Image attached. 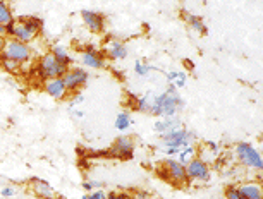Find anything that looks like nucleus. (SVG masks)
Instances as JSON below:
<instances>
[{"label":"nucleus","instance_id":"obj_1","mask_svg":"<svg viewBox=\"0 0 263 199\" xmlns=\"http://www.w3.org/2000/svg\"><path fill=\"white\" fill-rule=\"evenodd\" d=\"M182 108H184V99L179 96L177 88L171 83L165 91L153 96L150 113L155 117H176L177 112Z\"/></svg>","mask_w":263,"mask_h":199},{"label":"nucleus","instance_id":"obj_2","mask_svg":"<svg viewBox=\"0 0 263 199\" xmlns=\"http://www.w3.org/2000/svg\"><path fill=\"white\" fill-rule=\"evenodd\" d=\"M42 29H43V19H40L36 16H23L14 21L12 38L29 45L38 38V34L42 33Z\"/></svg>","mask_w":263,"mask_h":199},{"label":"nucleus","instance_id":"obj_3","mask_svg":"<svg viewBox=\"0 0 263 199\" xmlns=\"http://www.w3.org/2000/svg\"><path fill=\"white\" fill-rule=\"evenodd\" d=\"M67 69L69 67L62 66L50 52H47L40 57V61L36 62V67H34V72H36V76L42 79V81H47V79L62 77L64 74L67 72Z\"/></svg>","mask_w":263,"mask_h":199},{"label":"nucleus","instance_id":"obj_4","mask_svg":"<svg viewBox=\"0 0 263 199\" xmlns=\"http://www.w3.org/2000/svg\"><path fill=\"white\" fill-rule=\"evenodd\" d=\"M236 158L239 160L241 165H245L251 170H256V172H261L263 168V160H261V155L260 151L253 146L250 143H237L236 144Z\"/></svg>","mask_w":263,"mask_h":199},{"label":"nucleus","instance_id":"obj_5","mask_svg":"<svg viewBox=\"0 0 263 199\" xmlns=\"http://www.w3.org/2000/svg\"><path fill=\"white\" fill-rule=\"evenodd\" d=\"M158 175H160L163 181L172 182L174 186H184V184L190 182L186 175V167L181 165V163L177 160H174V158H167V160L162 163L160 170H158Z\"/></svg>","mask_w":263,"mask_h":199},{"label":"nucleus","instance_id":"obj_6","mask_svg":"<svg viewBox=\"0 0 263 199\" xmlns=\"http://www.w3.org/2000/svg\"><path fill=\"white\" fill-rule=\"evenodd\" d=\"M4 55L12 58V61H16L17 64H28L31 61L33 57V50L29 47L28 43H23L19 42L16 38H7V45H6V50H4Z\"/></svg>","mask_w":263,"mask_h":199},{"label":"nucleus","instance_id":"obj_7","mask_svg":"<svg viewBox=\"0 0 263 199\" xmlns=\"http://www.w3.org/2000/svg\"><path fill=\"white\" fill-rule=\"evenodd\" d=\"M195 139V132L187 131L186 127H176L172 131H168L167 134L162 136V146L163 148H186L187 144H191V141Z\"/></svg>","mask_w":263,"mask_h":199},{"label":"nucleus","instance_id":"obj_8","mask_svg":"<svg viewBox=\"0 0 263 199\" xmlns=\"http://www.w3.org/2000/svg\"><path fill=\"white\" fill-rule=\"evenodd\" d=\"M66 88L69 89V93H78L79 89H83L88 84L90 79V72L84 67H69L67 72L62 76Z\"/></svg>","mask_w":263,"mask_h":199},{"label":"nucleus","instance_id":"obj_9","mask_svg":"<svg viewBox=\"0 0 263 199\" xmlns=\"http://www.w3.org/2000/svg\"><path fill=\"white\" fill-rule=\"evenodd\" d=\"M135 139L131 136H121L117 137L114 144L108 149L112 158H119V160H131L135 156Z\"/></svg>","mask_w":263,"mask_h":199},{"label":"nucleus","instance_id":"obj_10","mask_svg":"<svg viewBox=\"0 0 263 199\" xmlns=\"http://www.w3.org/2000/svg\"><path fill=\"white\" fill-rule=\"evenodd\" d=\"M186 175H187V181L208 182V181H210V175H212L210 165H208V163H205L203 160H200L198 156H195L193 160L187 162V165H186Z\"/></svg>","mask_w":263,"mask_h":199},{"label":"nucleus","instance_id":"obj_11","mask_svg":"<svg viewBox=\"0 0 263 199\" xmlns=\"http://www.w3.org/2000/svg\"><path fill=\"white\" fill-rule=\"evenodd\" d=\"M81 64L86 69H103L105 67V53L100 52V50H97L93 45H90V47H86L81 52Z\"/></svg>","mask_w":263,"mask_h":199},{"label":"nucleus","instance_id":"obj_12","mask_svg":"<svg viewBox=\"0 0 263 199\" xmlns=\"http://www.w3.org/2000/svg\"><path fill=\"white\" fill-rule=\"evenodd\" d=\"M81 17H83V23L93 34H100L105 31V16L102 12H97V11H88L84 9L81 11Z\"/></svg>","mask_w":263,"mask_h":199},{"label":"nucleus","instance_id":"obj_13","mask_svg":"<svg viewBox=\"0 0 263 199\" xmlns=\"http://www.w3.org/2000/svg\"><path fill=\"white\" fill-rule=\"evenodd\" d=\"M43 89L48 96H52L53 99H66L69 93V89L66 88V83H64L62 77H55V79H47L43 81Z\"/></svg>","mask_w":263,"mask_h":199},{"label":"nucleus","instance_id":"obj_14","mask_svg":"<svg viewBox=\"0 0 263 199\" xmlns=\"http://www.w3.org/2000/svg\"><path fill=\"white\" fill-rule=\"evenodd\" d=\"M31 189L34 192V196L40 199H53L55 197V192H53L52 186L43 178H33L31 181Z\"/></svg>","mask_w":263,"mask_h":199},{"label":"nucleus","instance_id":"obj_15","mask_svg":"<svg viewBox=\"0 0 263 199\" xmlns=\"http://www.w3.org/2000/svg\"><path fill=\"white\" fill-rule=\"evenodd\" d=\"M237 189H239V192L242 194L245 199H263V191H261L260 182H246V184L237 186Z\"/></svg>","mask_w":263,"mask_h":199},{"label":"nucleus","instance_id":"obj_16","mask_svg":"<svg viewBox=\"0 0 263 199\" xmlns=\"http://www.w3.org/2000/svg\"><path fill=\"white\" fill-rule=\"evenodd\" d=\"M107 57L112 58V61H124L127 57V48L126 45L119 39H114L112 43H108L107 48Z\"/></svg>","mask_w":263,"mask_h":199},{"label":"nucleus","instance_id":"obj_17","mask_svg":"<svg viewBox=\"0 0 263 199\" xmlns=\"http://www.w3.org/2000/svg\"><path fill=\"white\" fill-rule=\"evenodd\" d=\"M179 118L177 117H162L160 121L155 122V126H153V131L158 132L160 136H163V134H167L168 131H172V129L179 127Z\"/></svg>","mask_w":263,"mask_h":199},{"label":"nucleus","instance_id":"obj_18","mask_svg":"<svg viewBox=\"0 0 263 199\" xmlns=\"http://www.w3.org/2000/svg\"><path fill=\"white\" fill-rule=\"evenodd\" d=\"M50 53L53 57L57 58L59 62L62 64V66H66V67H72V64H74V58L69 55V52H67V48L66 47H62V45H53L52 50H50Z\"/></svg>","mask_w":263,"mask_h":199},{"label":"nucleus","instance_id":"obj_19","mask_svg":"<svg viewBox=\"0 0 263 199\" xmlns=\"http://www.w3.org/2000/svg\"><path fill=\"white\" fill-rule=\"evenodd\" d=\"M0 69H4V71L12 74V76H19L23 66L21 64H17L16 61H12V58L6 57L4 53H0Z\"/></svg>","mask_w":263,"mask_h":199},{"label":"nucleus","instance_id":"obj_20","mask_svg":"<svg viewBox=\"0 0 263 199\" xmlns=\"http://www.w3.org/2000/svg\"><path fill=\"white\" fill-rule=\"evenodd\" d=\"M153 96H155V93L148 91L146 94H143V96L136 98V102H135V110H140V112H143V113H150V112H152Z\"/></svg>","mask_w":263,"mask_h":199},{"label":"nucleus","instance_id":"obj_21","mask_svg":"<svg viewBox=\"0 0 263 199\" xmlns=\"http://www.w3.org/2000/svg\"><path fill=\"white\" fill-rule=\"evenodd\" d=\"M182 19H186V23L190 24L191 29H195L196 33H200V34H206L208 33V29H206L205 23H203L201 17L193 16V14H187V12H182Z\"/></svg>","mask_w":263,"mask_h":199},{"label":"nucleus","instance_id":"obj_22","mask_svg":"<svg viewBox=\"0 0 263 199\" xmlns=\"http://www.w3.org/2000/svg\"><path fill=\"white\" fill-rule=\"evenodd\" d=\"M14 12H12V7L9 6L7 0H0V24L7 26L9 23L14 21Z\"/></svg>","mask_w":263,"mask_h":199},{"label":"nucleus","instance_id":"obj_23","mask_svg":"<svg viewBox=\"0 0 263 199\" xmlns=\"http://www.w3.org/2000/svg\"><path fill=\"white\" fill-rule=\"evenodd\" d=\"M196 148L195 146H193V144H187V146L186 148H182L181 149V151L179 153H177V162H179L181 163V165H187V162H190V160H193V158H195L196 156Z\"/></svg>","mask_w":263,"mask_h":199},{"label":"nucleus","instance_id":"obj_24","mask_svg":"<svg viewBox=\"0 0 263 199\" xmlns=\"http://www.w3.org/2000/svg\"><path fill=\"white\" fill-rule=\"evenodd\" d=\"M131 124H133V117L129 112H121L116 117V129L117 131H121V132L127 131V129L131 127Z\"/></svg>","mask_w":263,"mask_h":199},{"label":"nucleus","instance_id":"obj_25","mask_svg":"<svg viewBox=\"0 0 263 199\" xmlns=\"http://www.w3.org/2000/svg\"><path fill=\"white\" fill-rule=\"evenodd\" d=\"M152 71H153V67H152V66H148L146 62H141V61H136V62H135V72H136V76L146 77Z\"/></svg>","mask_w":263,"mask_h":199},{"label":"nucleus","instance_id":"obj_26","mask_svg":"<svg viewBox=\"0 0 263 199\" xmlns=\"http://www.w3.org/2000/svg\"><path fill=\"white\" fill-rule=\"evenodd\" d=\"M226 199H245V197H242L237 186H229L226 187Z\"/></svg>","mask_w":263,"mask_h":199},{"label":"nucleus","instance_id":"obj_27","mask_svg":"<svg viewBox=\"0 0 263 199\" xmlns=\"http://www.w3.org/2000/svg\"><path fill=\"white\" fill-rule=\"evenodd\" d=\"M102 187H103V182H100V181H86V182H83V189H84V191H88V192L97 191V189H102Z\"/></svg>","mask_w":263,"mask_h":199},{"label":"nucleus","instance_id":"obj_28","mask_svg":"<svg viewBox=\"0 0 263 199\" xmlns=\"http://www.w3.org/2000/svg\"><path fill=\"white\" fill-rule=\"evenodd\" d=\"M81 199H107V194L102 191V189H97V191H91L88 194H84Z\"/></svg>","mask_w":263,"mask_h":199},{"label":"nucleus","instance_id":"obj_29","mask_svg":"<svg viewBox=\"0 0 263 199\" xmlns=\"http://www.w3.org/2000/svg\"><path fill=\"white\" fill-rule=\"evenodd\" d=\"M107 199H133L131 194L127 192H121V191H112L107 194Z\"/></svg>","mask_w":263,"mask_h":199},{"label":"nucleus","instance_id":"obj_30","mask_svg":"<svg viewBox=\"0 0 263 199\" xmlns=\"http://www.w3.org/2000/svg\"><path fill=\"white\" fill-rule=\"evenodd\" d=\"M186 79H187V76H186V72H179V76H177V79L174 81L172 84L176 88H184L186 86Z\"/></svg>","mask_w":263,"mask_h":199},{"label":"nucleus","instance_id":"obj_31","mask_svg":"<svg viewBox=\"0 0 263 199\" xmlns=\"http://www.w3.org/2000/svg\"><path fill=\"white\" fill-rule=\"evenodd\" d=\"M14 194H16V191H14V187H4L2 191H0V196L2 197H6V199H9V197H12Z\"/></svg>","mask_w":263,"mask_h":199},{"label":"nucleus","instance_id":"obj_32","mask_svg":"<svg viewBox=\"0 0 263 199\" xmlns=\"http://www.w3.org/2000/svg\"><path fill=\"white\" fill-rule=\"evenodd\" d=\"M177 76H179V71H172V72H165V77L168 83H174L177 79Z\"/></svg>","mask_w":263,"mask_h":199},{"label":"nucleus","instance_id":"obj_33","mask_svg":"<svg viewBox=\"0 0 263 199\" xmlns=\"http://www.w3.org/2000/svg\"><path fill=\"white\" fill-rule=\"evenodd\" d=\"M206 148L210 149L212 153H215V155H217V151H218V146H217V143H213V141H206Z\"/></svg>","mask_w":263,"mask_h":199},{"label":"nucleus","instance_id":"obj_34","mask_svg":"<svg viewBox=\"0 0 263 199\" xmlns=\"http://www.w3.org/2000/svg\"><path fill=\"white\" fill-rule=\"evenodd\" d=\"M6 45H7V38L6 36H0V53H4V50H6Z\"/></svg>","mask_w":263,"mask_h":199},{"label":"nucleus","instance_id":"obj_35","mask_svg":"<svg viewBox=\"0 0 263 199\" xmlns=\"http://www.w3.org/2000/svg\"><path fill=\"white\" fill-rule=\"evenodd\" d=\"M76 103H83V96H81V94H78V96L72 99V103H71V105H76Z\"/></svg>","mask_w":263,"mask_h":199},{"label":"nucleus","instance_id":"obj_36","mask_svg":"<svg viewBox=\"0 0 263 199\" xmlns=\"http://www.w3.org/2000/svg\"><path fill=\"white\" fill-rule=\"evenodd\" d=\"M0 36H6V26L0 24Z\"/></svg>","mask_w":263,"mask_h":199}]
</instances>
